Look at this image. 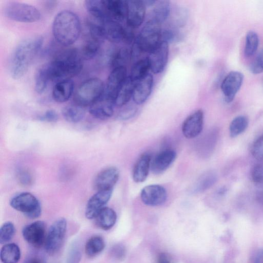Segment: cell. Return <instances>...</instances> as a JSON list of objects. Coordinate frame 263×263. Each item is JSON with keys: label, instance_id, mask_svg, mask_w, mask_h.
I'll return each instance as SVG.
<instances>
[{"label": "cell", "instance_id": "cell-7", "mask_svg": "<svg viewBox=\"0 0 263 263\" xmlns=\"http://www.w3.org/2000/svg\"><path fill=\"white\" fill-rule=\"evenodd\" d=\"M10 204L12 208L31 219L36 218L41 214L39 201L30 193H22L14 196L10 200Z\"/></svg>", "mask_w": 263, "mask_h": 263}, {"label": "cell", "instance_id": "cell-4", "mask_svg": "<svg viewBox=\"0 0 263 263\" xmlns=\"http://www.w3.org/2000/svg\"><path fill=\"white\" fill-rule=\"evenodd\" d=\"M105 86L102 81L92 78L84 81L79 87L76 94L77 104L82 107L90 106L103 95Z\"/></svg>", "mask_w": 263, "mask_h": 263}, {"label": "cell", "instance_id": "cell-49", "mask_svg": "<svg viewBox=\"0 0 263 263\" xmlns=\"http://www.w3.org/2000/svg\"><path fill=\"white\" fill-rule=\"evenodd\" d=\"M136 111V109L135 108H127L121 115V117L124 119L130 118L135 114Z\"/></svg>", "mask_w": 263, "mask_h": 263}, {"label": "cell", "instance_id": "cell-18", "mask_svg": "<svg viewBox=\"0 0 263 263\" xmlns=\"http://www.w3.org/2000/svg\"><path fill=\"white\" fill-rule=\"evenodd\" d=\"M119 177V172L115 167H109L101 171L93 182L97 191L112 190Z\"/></svg>", "mask_w": 263, "mask_h": 263}, {"label": "cell", "instance_id": "cell-24", "mask_svg": "<svg viewBox=\"0 0 263 263\" xmlns=\"http://www.w3.org/2000/svg\"><path fill=\"white\" fill-rule=\"evenodd\" d=\"M74 88L73 81L65 80L56 83L52 90V98L57 102L63 103L71 97Z\"/></svg>", "mask_w": 263, "mask_h": 263}, {"label": "cell", "instance_id": "cell-15", "mask_svg": "<svg viewBox=\"0 0 263 263\" xmlns=\"http://www.w3.org/2000/svg\"><path fill=\"white\" fill-rule=\"evenodd\" d=\"M243 80V74L235 71L229 73L223 80L221 89L227 102L230 103L233 101L242 84Z\"/></svg>", "mask_w": 263, "mask_h": 263}, {"label": "cell", "instance_id": "cell-2", "mask_svg": "<svg viewBox=\"0 0 263 263\" xmlns=\"http://www.w3.org/2000/svg\"><path fill=\"white\" fill-rule=\"evenodd\" d=\"M43 41L42 36H35L23 40L15 47L9 63V72L13 79H19L26 74Z\"/></svg>", "mask_w": 263, "mask_h": 263}, {"label": "cell", "instance_id": "cell-42", "mask_svg": "<svg viewBox=\"0 0 263 263\" xmlns=\"http://www.w3.org/2000/svg\"><path fill=\"white\" fill-rule=\"evenodd\" d=\"M253 182L257 185L263 183V166L260 164H255L252 168L251 172Z\"/></svg>", "mask_w": 263, "mask_h": 263}, {"label": "cell", "instance_id": "cell-27", "mask_svg": "<svg viewBox=\"0 0 263 263\" xmlns=\"http://www.w3.org/2000/svg\"><path fill=\"white\" fill-rule=\"evenodd\" d=\"M153 6L151 20L161 24L168 17L171 11L170 2L167 0L156 1Z\"/></svg>", "mask_w": 263, "mask_h": 263}, {"label": "cell", "instance_id": "cell-54", "mask_svg": "<svg viewBox=\"0 0 263 263\" xmlns=\"http://www.w3.org/2000/svg\"><path fill=\"white\" fill-rule=\"evenodd\" d=\"M25 263H42L41 261L37 258H30L28 259Z\"/></svg>", "mask_w": 263, "mask_h": 263}, {"label": "cell", "instance_id": "cell-16", "mask_svg": "<svg viewBox=\"0 0 263 263\" xmlns=\"http://www.w3.org/2000/svg\"><path fill=\"white\" fill-rule=\"evenodd\" d=\"M203 119V112L201 109H198L189 116L182 125V132L184 137L187 139L197 137L202 130Z\"/></svg>", "mask_w": 263, "mask_h": 263}, {"label": "cell", "instance_id": "cell-47", "mask_svg": "<svg viewBox=\"0 0 263 263\" xmlns=\"http://www.w3.org/2000/svg\"><path fill=\"white\" fill-rule=\"evenodd\" d=\"M158 263H173L170 257L166 253H161L158 258Z\"/></svg>", "mask_w": 263, "mask_h": 263}, {"label": "cell", "instance_id": "cell-12", "mask_svg": "<svg viewBox=\"0 0 263 263\" xmlns=\"http://www.w3.org/2000/svg\"><path fill=\"white\" fill-rule=\"evenodd\" d=\"M126 5L127 25L133 29L139 27L144 21L146 6L140 0L126 1Z\"/></svg>", "mask_w": 263, "mask_h": 263}, {"label": "cell", "instance_id": "cell-13", "mask_svg": "<svg viewBox=\"0 0 263 263\" xmlns=\"http://www.w3.org/2000/svg\"><path fill=\"white\" fill-rule=\"evenodd\" d=\"M142 201L149 206H158L163 204L167 199V192L161 185L152 184L145 186L141 191Z\"/></svg>", "mask_w": 263, "mask_h": 263}, {"label": "cell", "instance_id": "cell-35", "mask_svg": "<svg viewBox=\"0 0 263 263\" xmlns=\"http://www.w3.org/2000/svg\"><path fill=\"white\" fill-rule=\"evenodd\" d=\"M50 81L47 67L45 64L36 72L35 77V90L38 93H42Z\"/></svg>", "mask_w": 263, "mask_h": 263}, {"label": "cell", "instance_id": "cell-17", "mask_svg": "<svg viewBox=\"0 0 263 263\" xmlns=\"http://www.w3.org/2000/svg\"><path fill=\"white\" fill-rule=\"evenodd\" d=\"M103 4L106 20L120 23L126 19V1L103 0Z\"/></svg>", "mask_w": 263, "mask_h": 263}, {"label": "cell", "instance_id": "cell-32", "mask_svg": "<svg viewBox=\"0 0 263 263\" xmlns=\"http://www.w3.org/2000/svg\"><path fill=\"white\" fill-rule=\"evenodd\" d=\"M62 114L68 122L77 123L84 118L85 112L83 107L76 104L65 107L62 110Z\"/></svg>", "mask_w": 263, "mask_h": 263}, {"label": "cell", "instance_id": "cell-34", "mask_svg": "<svg viewBox=\"0 0 263 263\" xmlns=\"http://www.w3.org/2000/svg\"><path fill=\"white\" fill-rule=\"evenodd\" d=\"M102 43L87 37L80 51L83 60H90L95 57L98 53Z\"/></svg>", "mask_w": 263, "mask_h": 263}, {"label": "cell", "instance_id": "cell-20", "mask_svg": "<svg viewBox=\"0 0 263 263\" xmlns=\"http://www.w3.org/2000/svg\"><path fill=\"white\" fill-rule=\"evenodd\" d=\"M114 105V102L103 94L101 98L90 106L89 112L95 118L105 120L112 116Z\"/></svg>", "mask_w": 263, "mask_h": 263}, {"label": "cell", "instance_id": "cell-48", "mask_svg": "<svg viewBox=\"0 0 263 263\" xmlns=\"http://www.w3.org/2000/svg\"><path fill=\"white\" fill-rule=\"evenodd\" d=\"M21 182L23 184H29L31 182V178L29 174L23 172L20 177Z\"/></svg>", "mask_w": 263, "mask_h": 263}, {"label": "cell", "instance_id": "cell-37", "mask_svg": "<svg viewBox=\"0 0 263 263\" xmlns=\"http://www.w3.org/2000/svg\"><path fill=\"white\" fill-rule=\"evenodd\" d=\"M259 44L258 36L253 31H249L246 37L244 52L246 57L253 55L256 51Z\"/></svg>", "mask_w": 263, "mask_h": 263}, {"label": "cell", "instance_id": "cell-23", "mask_svg": "<svg viewBox=\"0 0 263 263\" xmlns=\"http://www.w3.org/2000/svg\"><path fill=\"white\" fill-rule=\"evenodd\" d=\"M151 162V157L147 153L142 155L136 162L132 176L135 182L137 183L144 181L149 173Z\"/></svg>", "mask_w": 263, "mask_h": 263}, {"label": "cell", "instance_id": "cell-10", "mask_svg": "<svg viewBox=\"0 0 263 263\" xmlns=\"http://www.w3.org/2000/svg\"><path fill=\"white\" fill-rule=\"evenodd\" d=\"M24 239L31 246L39 248L45 244L46 233L43 221H36L26 227L22 231Z\"/></svg>", "mask_w": 263, "mask_h": 263}, {"label": "cell", "instance_id": "cell-36", "mask_svg": "<svg viewBox=\"0 0 263 263\" xmlns=\"http://www.w3.org/2000/svg\"><path fill=\"white\" fill-rule=\"evenodd\" d=\"M249 124L248 118L245 116L235 117L231 122L229 126L230 136L235 138L242 133Z\"/></svg>", "mask_w": 263, "mask_h": 263}, {"label": "cell", "instance_id": "cell-1", "mask_svg": "<svg viewBox=\"0 0 263 263\" xmlns=\"http://www.w3.org/2000/svg\"><path fill=\"white\" fill-rule=\"evenodd\" d=\"M80 51L74 48L60 51L51 61L46 64L50 81L57 82L78 75L83 67Z\"/></svg>", "mask_w": 263, "mask_h": 263}, {"label": "cell", "instance_id": "cell-3", "mask_svg": "<svg viewBox=\"0 0 263 263\" xmlns=\"http://www.w3.org/2000/svg\"><path fill=\"white\" fill-rule=\"evenodd\" d=\"M81 31L80 20L76 14L63 10L55 16L52 24L53 36L59 44L67 46L79 38Z\"/></svg>", "mask_w": 263, "mask_h": 263}, {"label": "cell", "instance_id": "cell-26", "mask_svg": "<svg viewBox=\"0 0 263 263\" xmlns=\"http://www.w3.org/2000/svg\"><path fill=\"white\" fill-rule=\"evenodd\" d=\"M95 219L97 225L107 231L111 229L116 223L117 214L113 209L105 206L98 213Z\"/></svg>", "mask_w": 263, "mask_h": 263}, {"label": "cell", "instance_id": "cell-45", "mask_svg": "<svg viewBox=\"0 0 263 263\" xmlns=\"http://www.w3.org/2000/svg\"><path fill=\"white\" fill-rule=\"evenodd\" d=\"M112 254L117 259H122L125 255V249L122 245H116L111 250Z\"/></svg>", "mask_w": 263, "mask_h": 263}, {"label": "cell", "instance_id": "cell-9", "mask_svg": "<svg viewBox=\"0 0 263 263\" xmlns=\"http://www.w3.org/2000/svg\"><path fill=\"white\" fill-rule=\"evenodd\" d=\"M168 52V44L161 41L149 53L150 69L154 73H160L163 71L167 62Z\"/></svg>", "mask_w": 263, "mask_h": 263}, {"label": "cell", "instance_id": "cell-11", "mask_svg": "<svg viewBox=\"0 0 263 263\" xmlns=\"http://www.w3.org/2000/svg\"><path fill=\"white\" fill-rule=\"evenodd\" d=\"M127 77L125 67H117L112 69L107 80L104 95L114 102L118 91Z\"/></svg>", "mask_w": 263, "mask_h": 263}, {"label": "cell", "instance_id": "cell-30", "mask_svg": "<svg viewBox=\"0 0 263 263\" xmlns=\"http://www.w3.org/2000/svg\"><path fill=\"white\" fill-rule=\"evenodd\" d=\"M149 70L150 65L148 57L142 58L135 63L129 77L136 82L149 73Z\"/></svg>", "mask_w": 263, "mask_h": 263}, {"label": "cell", "instance_id": "cell-41", "mask_svg": "<svg viewBox=\"0 0 263 263\" xmlns=\"http://www.w3.org/2000/svg\"><path fill=\"white\" fill-rule=\"evenodd\" d=\"M250 71L254 74L263 72V49L259 52L251 63Z\"/></svg>", "mask_w": 263, "mask_h": 263}, {"label": "cell", "instance_id": "cell-21", "mask_svg": "<svg viewBox=\"0 0 263 263\" xmlns=\"http://www.w3.org/2000/svg\"><path fill=\"white\" fill-rule=\"evenodd\" d=\"M102 25L105 39L113 43L124 42L125 27L120 23L106 20L102 21Z\"/></svg>", "mask_w": 263, "mask_h": 263}, {"label": "cell", "instance_id": "cell-51", "mask_svg": "<svg viewBox=\"0 0 263 263\" xmlns=\"http://www.w3.org/2000/svg\"><path fill=\"white\" fill-rule=\"evenodd\" d=\"M145 6L146 7L147 6H154L155 4L156 1L155 0H146V1H143Z\"/></svg>", "mask_w": 263, "mask_h": 263}, {"label": "cell", "instance_id": "cell-8", "mask_svg": "<svg viewBox=\"0 0 263 263\" xmlns=\"http://www.w3.org/2000/svg\"><path fill=\"white\" fill-rule=\"evenodd\" d=\"M67 230V221L64 218L56 220L50 226L47 234L45 249L46 252L53 255L61 248Z\"/></svg>", "mask_w": 263, "mask_h": 263}, {"label": "cell", "instance_id": "cell-52", "mask_svg": "<svg viewBox=\"0 0 263 263\" xmlns=\"http://www.w3.org/2000/svg\"><path fill=\"white\" fill-rule=\"evenodd\" d=\"M227 187H223L220 188L218 190V194L220 196H222V195H224L227 193Z\"/></svg>", "mask_w": 263, "mask_h": 263}, {"label": "cell", "instance_id": "cell-50", "mask_svg": "<svg viewBox=\"0 0 263 263\" xmlns=\"http://www.w3.org/2000/svg\"><path fill=\"white\" fill-rule=\"evenodd\" d=\"M253 263H263V249L260 250L256 253Z\"/></svg>", "mask_w": 263, "mask_h": 263}, {"label": "cell", "instance_id": "cell-31", "mask_svg": "<svg viewBox=\"0 0 263 263\" xmlns=\"http://www.w3.org/2000/svg\"><path fill=\"white\" fill-rule=\"evenodd\" d=\"M217 180V175L213 171H208L202 175L194 186L195 193L203 192L212 186Z\"/></svg>", "mask_w": 263, "mask_h": 263}, {"label": "cell", "instance_id": "cell-6", "mask_svg": "<svg viewBox=\"0 0 263 263\" xmlns=\"http://www.w3.org/2000/svg\"><path fill=\"white\" fill-rule=\"evenodd\" d=\"M160 24L148 20L136 37L134 42L143 53H149L161 41Z\"/></svg>", "mask_w": 263, "mask_h": 263}, {"label": "cell", "instance_id": "cell-43", "mask_svg": "<svg viewBox=\"0 0 263 263\" xmlns=\"http://www.w3.org/2000/svg\"><path fill=\"white\" fill-rule=\"evenodd\" d=\"M186 13L184 10H179L176 14L174 15V18L173 21L174 25V28L183 26L186 21Z\"/></svg>", "mask_w": 263, "mask_h": 263}, {"label": "cell", "instance_id": "cell-39", "mask_svg": "<svg viewBox=\"0 0 263 263\" xmlns=\"http://www.w3.org/2000/svg\"><path fill=\"white\" fill-rule=\"evenodd\" d=\"M15 227L13 223L10 221L5 222L0 229V243L5 244L9 242L14 235Z\"/></svg>", "mask_w": 263, "mask_h": 263}, {"label": "cell", "instance_id": "cell-5", "mask_svg": "<svg viewBox=\"0 0 263 263\" xmlns=\"http://www.w3.org/2000/svg\"><path fill=\"white\" fill-rule=\"evenodd\" d=\"M5 15L18 22L33 23L41 18V13L34 6L15 1L7 2L4 8Z\"/></svg>", "mask_w": 263, "mask_h": 263}, {"label": "cell", "instance_id": "cell-38", "mask_svg": "<svg viewBox=\"0 0 263 263\" xmlns=\"http://www.w3.org/2000/svg\"><path fill=\"white\" fill-rule=\"evenodd\" d=\"M182 34L175 28H166L161 30V41L167 44L178 42L181 40Z\"/></svg>", "mask_w": 263, "mask_h": 263}, {"label": "cell", "instance_id": "cell-28", "mask_svg": "<svg viewBox=\"0 0 263 263\" xmlns=\"http://www.w3.org/2000/svg\"><path fill=\"white\" fill-rule=\"evenodd\" d=\"M130 60V50L126 48L122 47L113 51L110 53L108 62L113 69L117 67H125Z\"/></svg>", "mask_w": 263, "mask_h": 263}, {"label": "cell", "instance_id": "cell-44", "mask_svg": "<svg viewBox=\"0 0 263 263\" xmlns=\"http://www.w3.org/2000/svg\"><path fill=\"white\" fill-rule=\"evenodd\" d=\"M39 118V119L41 121L53 122L58 120L59 116L54 110L49 109L45 111Z\"/></svg>", "mask_w": 263, "mask_h": 263}, {"label": "cell", "instance_id": "cell-46", "mask_svg": "<svg viewBox=\"0 0 263 263\" xmlns=\"http://www.w3.org/2000/svg\"><path fill=\"white\" fill-rule=\"evenodd\" d=\"M80 259L79 250H73L69 255L68 263H78Z\"/></svg>", "mask_w": 263, "mask_h": 263}, {"label": "cell", "instance_id": "cell-14", "mask_svg": "<svg viewBox=\"0 0 263 263\" xmlns=\"http://www.w3.org/2000/svg\"><path fill=\"white\" fill-rule=\"evenodd\" d=\"M112 190L98 191L91 196L87 203L85 216L89 219L96 218L98 213L105 207L109 200Z\"/></svg>", "mask_w": 263, "mask_h": 263}, {"label": "cell", "instance_id": "cell-22", "mask_svg": "<svg viewBox=\"0 0 263 263\" xmlns=\"http://www.w3.org/2000/svg\"><path fill=\"white\" fill-rule=\"evenodd\" d=\"M176 157V153L173 149H167L160 152L152 162V171L155 174L163 172L172 164Z\"/></svg>", "mask_w": 263, "mask_h": 263}, {"label": "cell", "instance_id": "cell-29", "mask_svg": "<svg viewBox=\"0 0 263 263\" xmlns=\"http://www.w3.org/2000/svg\"><path fill=\"white\" fill-rule=\"evenodd\" d=\"M0 258L3 263H17L21 258L20 248L14 243L5 244L1 248Z\"/></svg>", "mask_w": 263, "mask_h": 263}, {"label": "cell", "instance_id": "cell-40", "mask_svg": "<svg viewBox=\"0 0 263 263\" xmlns=\"http://www.w3.org/2000/svg\"><path fill=\"white\" fill-rule=\"evenodd\" d=\"M251 153L256 159L263 160V135L254 142L251 148Z\"/></svg>", "mask_w": 263, "mask_h": 263}, {"label": "cell", "instance_id": "cell-25", "mask_svg": "<svg viewBox=\"0 0 263 263\" xmlns=\"http://www.w3.org/2000/svg\"><path fill=\"white\" fill-rule=\"evenodd\" d=\"M135 83L129 76L127 77L115 99V105L122 106L129 102L133 98Z\"/></svg>", "mask_w": 263, "mask_h": 263}, {"label": "cell", "instance_id": "cell-33", "mask_svg": "<svg viewBox=\"0 0 263 263\" xmlns=\"http://www.w3.org/2000/svg\"><path fill=\"white\" fill-rule=\"evenodd\" d=\"M105 246V242L102 237L98 235L92 236L86 243L85 253L90 257H94L100 254L104 250Z\"/></svg>", "mask_w": 263, "mask_h": 263}, {"label": "cell", "instance_id": "cell-19", "mask_svg": "<svg viewBox=\"0 0 263 263\" xmlns=\"http://www.w3.org/2000/svg\"><path fill=\"white\" fill-rule=\"evenodd\" d=\"M153 85V77L149 73L137 81L132 98L134 102L138 105L144 103L151 93Z\"/></svg>", "mask_w": 263, "mask_h": 263}, {"label": "cell", "instance_id": "cell-53", "mask_svg": "<svg viewBox=\"0 0 263 263\" xmlns=\"http://www.w3.org/2000/svg\"><path fill=\"white\" fill-rule=\"evenodd\" d=\"M56 3H57L56 1H48L46 3V5H47L48 8L50 9L51 8L54 7V6L56 4Z\"/></svg>", "mask_w": 263, "mask_h": 263}]
</instances>
